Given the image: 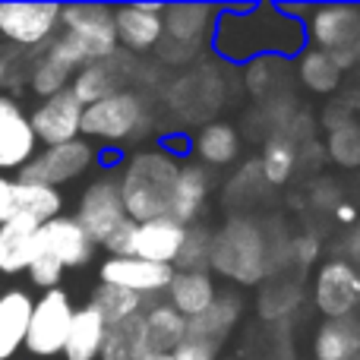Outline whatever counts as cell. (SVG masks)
Returning <instances> with one entry per match:
<instances>
[{"label":"cell","mask_w":360,"mask_h":360,"mask_svg":"<svg viewBox=\"0 0 360 360\" xmlns=\"http://www.w3.org/2000/svg\"><path fill=\"white\" fill-rule=\"evenodd\" d=\"M291 262V240L275 247L266 228L250 218H231L224 228L212 234V269L209 272L234 281V285H256Z\"/></svg>","instance_id":"obj_1"},{"label":"cell","mask_w":360,"mask_h":360,"mask_svg":"<svg viewBox=\"0 0 360 360\" xmlns=\"http://www.w3.org/2000/svg\"><path fill=\"white\" fill-rule=\"evenodd\" d=\"M180 174V162L171 158L165 149L136 152L120 171V199H124L127 218L136 224L155 221L171 212V196H174Z\"/></svg>","instance_id":"obj_2"},{"label":"cell","mask_w":360,"mask_h":360,"mask_svg":"<svg viewBox=\"0 0 360 360\" xmlns=\"http://www.w3.org/2000/svg\"><path fill=\"white\" fill-rule=\"evenodd\" d=\"M60 22H63V38L73 41V48L82 54V60L98 63L111 60L117 54V29H114V10L98 4H76V6H60Z\"/></svg>","instance_id":"obj_3"},{"label":"cell","mask_w":360,"mask_h":360,"mask_svg":"<svg viewBox=\"0 0 360 360\" xmlns=\"http://www.w3.org/2000/svg\"><path fill=\"white\" fill-rule=\"evenodd\" d=\"M146 120H149V111H146L143 95L120 89L82 111V133L105 139V143H120V139L136 136L146 127Z\"/></svg>","instance_id":"obj_4"},{"label":"cell","mask_w":360,"mask_h":360,"mask_svg":"<svg viewBox=\"0 0 360 360\" xmlns=\"http://www.w3.org/2000/svg\"><path fill=\"white\" fill-rule=\"evenodd\" d=\"M73 304H70L67 291L51 288L32 304L29 332H25V351L32 357H57L63 354L67 345V332L73 323Z\"/></svg>","instance_id":"obj_5"},{"label":"cell","mask_w":360,"mask_h":360,"mask_svg":"<svg viewBox=\"0 0 360 360\" xmlns=\"http://www.w3.org/2000/svg\"><path fill=\"white\" fill-rule=\"evenodd\" d=\"M313 304L326 319H348L360 310V272L348 259H329L313 281Z\"/></svg>","instance_id":"obj_6"},{"label":"cell","mask_w":360,"mask_h":360,"mask_svg":"<svg viewBox=\"0 0 360 360\" xmlns=\"http://www.w3.org/2000/svg\"><path fill=\"white\" fill-rule=\"evenodd\" d=\"M76 221H79L82 231L95 240V247H101V243L127 221V209H124V199H120L117 180L98 177L95 184H89L86 193H82V199H79Z\"/></svg>","instance_id":"obj_7"},{"label":"cell","mask_w":360,"mask_h":360,"mask_svg":"<svg viewBox=\"0 0 360 360\" xmlns=\"http://www.w3.org/2000/svg\"><path fill=\"white\" fill-rule=\"evenodd\" d=\"M304 32L310 38V48H319L326 54H342V51L360 48V6L332 4L316 6L310 19L304 22Z\"/></svg>","instance_id":"obj_8"},{"label":"cell","mask_w":360,"mask_h":360,"mask_svg":"<svg viewBox=\"0 0 360 360\" xmlns=\"http://www.w3.org/2000/svg\"><path fill=\"white\" fill-rule=\"evenodd\" d=\"M92 158H95L92 146L82 143V139H73V143H63V146H51V149L38 152V155L19 171V180L54 186L57 190V186L67 184V180L86 174Z\"/></svg>","instance_id":"obj_9"},{"label":"cell","mask_w":360,"mask_h":360,"mask_svg":"<svg viewBox=\"0 0 360 360\" xmlns=\"http://www.w3.org/2000/svg\"><path fill=\"white\" fill-rule=\"evenodd\" d=\"M101 285L124 288L139 297H158L168 291L171 278H174V266H158V262H146L136 256H108L101 262Z\"/></svg>","instance_id":"obj_10"},{"label":"cell","mask_w":360,"mask_h":360,"mask_svg":"<svg viewBox=\"0 0 360 360\" xmlns=\"http://www.w3.org/2000/svg\"><path fill=\"white\" fill-rule=\"evenodd\" d=\"M82 111H86V108L79 105V98H76L70 89H63V92L51 95V98H44L41 105L35 108L29 124H32V130H35V139H41L51 149V146L73 143V139L79 136Z\"/></svg>","instance_id":"obj_11"},{"label":"cell","mask_w":360,"mask_h":360,"mask_svg":"<svg viewBox=\"0 0 360 360\" xmlns=\"http://www.w3.org/2000/svg\"><path fill=\"white\" fill-rule=\"evenodd\" d=\"M162 19H165V38H162L165 51H180V57H193L209 38L215 10L205 4H177V6H165Z\"/></svg>","instance_id":"obj_12"},{"label":"cell","mask_w":360,"mask_h":360,"mask_svg":"<svg viewBox=\"0 0 360 360\" xmlns=\"http://www.w3.org/2000/svg\"><path fill=\"white\" fill-rule=\"evenodd\" d=\"M60 25L54 4H0V35L13 44H41Z\"/></svg>","instance_id":"obj_13"},{"label":"cell","mask_w":360,"mask_h":360,"mask_svg":"<svg viewBox=\"0 0 360 360\" xmlns=\"http://www.w3.org/2000/svg\"><path fill=\"white\" fill-rule=\"evenodd\" d=\"M165 6L162 4H127L114 10V29L117 44H124L133 54L155 51L165 38Z\"/></svg>","instance_id":"obj_14"},{"label":"cell","mask_w":360,"mask_h":360,"mask_svg":"<svg viewBox=\"0 0 360 360\" xmlns=\"http://www.w3.org/2000/svg\"><path fill=\"white\" fill-rule=\"evenodd\" d=\"M35 130L13 98L0 95V168L22 171L35 158Z\"/></svg>","instance_id":"obj_15"},{"label":"cell","mask_w":360,"mask_h":360,"mask_svg":"<svg viewBox=\"0 0 360 360\" xmlns=\"http://www.w3.org/2000/svg\"><path fill=\"white\" fill-rule=\"evenodd\" d=\"M184 240H186V228L180 221H174L171 215L155 218V221H143V224H136L133 256L146 262H158V266H174Z\"/></svg>","instance_id":"obj_16"},{"label":"cell","mask_w":360,"mask_h":360,"mask_svg":"<svg viewBox=\"0 0 360 360\" xmlns=\"http://www.w3.org/2000/svg\"><path fill=\"white\" fill-rule=\"evenodd\" d=\"M82 67H86L82 54L73 48V41H70V38L60 35L41 54V60L35 63V73H32V89H35V95H41V98H51V95L70 89L67 86L70 76H76Z\"/></svg>","instance_id":"obj_17"},{"label":"cell","mask_w":360,"mask_h":360,"mask_svg":"<svg viewBox=\"0 0 360 360\" xmlns=\"http://www.w3.org/2000/svg\"><path fill=\"white\" fill-rule=\"evenodd\" d=\"M41 250H48L51 256L63 262V269H79L92 259L95 240L82 231V224L76 218H51L48 224H41Z\"/></svg>","instance_id":"obj_18"},{"label":"cell","mask_w":360,"mask_h":360,"mask_svg":"<svg viewBox=\"0 0 360 360\" xmlns=\"http://www.w3.org/2000/svg\"><path fill=\"white\" fill-rule=\"evenodd\" d=\"M41 247V224L35 218H13L0 224V272H22Z\"/></svg>","instance_id":"obj_19"},{"label":"cell","mask_w":360,"mask_h":360,"mask_svg":"<svg viewBox=\"0 0 360 360\" xmlns=\"http://www.w3.org/2000/svg\"><path fill=\"white\" fill-rule=\"evenodd\" d=\"M168 304L184 319H196L218 300V288L212 272H174L168 285Z\"/></svg>","instance_id":"obj_20"},{"label":"cell","mask_w":360,"mask_h":360,"mask_svg":"<svg viewBox=\"0 0 360 360\" xmlns=\"http://www.w3.org/2000/svg\"><path fill=\"white\" fill-rule=\"evenodd\" d=\"M243 316V300L234 294H218V300L196 319H186V335L193 338H205V342L221 348L231 335H234L237 323Z\"/></svg>","instance_id":"obj_21"},{"label":"cell","mask_w":360,"mask_h":360,"mask_svg":"<svg viewBox=\"0 0 360 360\" xmlns=\"http://www.w3.org/2000/svg\"><path fill=\"white\" fill-rule=\"evenodd\" d=\"M32 304L35 300L22 288H10V291L0 294V360H10L25 345Z\"/></svg>","instance_id":"obj_22"},{"label":"cell","mask_w":360,"mask_h":360,"mask_svg":"<svg viewBox=\"0 0 360 360\" xmlns=\"http://www.w3.org/2000/svg\"><path fill=\"white\" fill-rule=\"evenodd\" d=\"M205 199H209V174H205V168L202 165H180L168 215L184 224V228H190V224H196V218L202 215Z\"/></svg>","instance_id":"obj_23"},{"label":"cell","mask_w":360,"mask_h":360,"mask_svg":"<svg viewBox=\"0 0 360 360\" xmlns=\"http://www.w3.org/2000/svg\"><path fill=\"white\" fill-rule=\"evenodd\" d=\"M316 360H360V316L326 319L313 335Z\"/></svg>","instance_id":"obj_24"},{"label":"cell","mask_w":360,"mask_h":360,"mask_svg":"<svg viewBox=\"0 0 360 360\" xmlns=\"http://www.w3.org/2000/svg\"><path fill=\"white\" fill-rule=\"evenodd\" d=\"M146 323V357L174 354V348L186 338V319L171 304H152L143 313Z\"/></svg>","instance_id":"obj_25"},{"label":"cell","mask_w":360,"mask_h":360,"mask_svg":"<svg viewBox=\"0 0 360 360\" xmlns=\"http://www.w3.org/2000/svg\"><path fill=\"white\" fill-rule=\"evenodd\" d=\"M108 323L92 310L82 307L73 313V323L67 332V345H63V357L67 360H98L101 345H105Z\"/></svg>","instance_id":"obj_26"},{"label":"cell","mask_w":360,"mask_h":360,"mask_svg":"<svg viewBox=\"0 0 360 360\" xmlns=\"http://www.w3.org/2000/svg\"><path fill=\"white\" fill-rule=\"evenodd\" d=\"M193 149L212 168H224V165H234L240 158V133L234 130V124H224V120H212L193 139Z\"/></svg>","instance_id":"obj_27"},{"label":"cell","mask_w":360,"mask_h":360,"mask_svg":"<svg viewBox=\"0 0 360 360\" xmlns=\"http://www.w3.org/2000/svg\"><path fill=\"white\" fill-rule=\"evenodd\" d=\"M259 171L266 177L269 186H281L294 177L297 171V162H300V152H297V139L291 133H275L262 143V152H259Z\"/></svg>","instance_id":"obj_28"},{"label":"cell","mask_w":360,"mask_h":360,"mask_svg":"<svg viewBox=\"0 0 360 360\" xmlns=\"http://www.w3.org/2000/svg\"><path fill=\"white\" fill-rule=\"evenodd\" d=\"M146 357V323L143 313L117 326H108L98 360H143Z\"/></svg>","instance_id":"obj_29"},{"label":"cell","mask_w":360,"mask_h":360,"mask_svg":"<svg viewBox=\"0 0 360 360\" xmlns=\"http://www.w3.org/2000/svg\"><path fill=\"white\" fill-rule=\"evenodd\" d=\"M297 79L313 95H332L342 86V70L332 60V54L319 48H304L297 57Z\"/></svg>","instance_id":"obj_30"},{"label":"cell","mask_w":360,"mask_h":360,"mask_svg":"<svg viewBox=\"0 0 360 360\" xmlns=\"http://www.w3.org/2000/svg\"><path fill=\"white\" fill-rule=\"evenodd\" d=\"M300 307V281L288 275L266 278V288L259 291V316L269 323H285Z\"/></svg>","instance_id":"obj_31"},{"label":"cell","mask_w":360,"mask_h":360,"mask_svg":"<svg viewBox=\"0 0 360 360\" xmlns=\"http://www.w3.org/2000/svg\"><path fill=\"white\" fill-rule=\"evenodd\" d=\"M70 92L79 98L82 108H89V105H95V101L108 98V95L120 92V89H117V70H114V57H111V60H98V63L82 67L79 73L73 76Z\"/></svg>","instance_id":"obj_32"},{"label":"cell","mask_w":360,"mask_h":360,"mask_svg":"<svg viewBox=\"0 0 360 360\" xmlns=\"http://www.w3.org/2000/svg\"><path fill=\"white\" fill-rule=\"evenodd\" d=\"M143 304L146 300L139 297V294H130V291L114 288V285H101V281L92 291V297H89V307H92L108 326H117L130 316H139V313H143Z\"/></svg>","instance_id":"obj_33"},{"label":"cell","mask_w":360,"mask_h":360,"mask_svg":"<svg viewBox=\"0 0 360 360\" xmlns=\"http://www.w3.org/2000/svg\"><path fill=\"white\" fill-rule=\"evenodd\" d=\"M212 269V231L202 224L186 228V240L180 247L174 272H209Z\"/></svg>","instance_id":"obj_34"},{"label":"cell","mask_w":360,"mask_h":360,"mask_svg":"<svg viewBox=\"0 0 360 360\" xmlns=\"http://www.w3.org/2000/svg\"><path fill=\"white\" fill-rule=\"evenodd\" d=\"M326 152L338 168H360V124L348 120V124L329 130L326 136Z\"/></svg>","instance_id":"obj_35"},{"label":"cell","mask_w":360,"mask_h":360,"mask_svg":"<svg viewBox=\"0 0 360 360\" xmlns=\"http://www.w3.org/2000/svg\"><path fill=\"white\" fill-rule=\"evenodd\" d=\"M29 275H32V281H35L38 288L51 291V288H57V285H60V278H63V262L57 259V256H51L48 250L38 247V256L32 259Z\"/></svg>","instance_id":"obj_36"},{"label":"cell","mask_w":360,"mask_h":360,"mask_svg":"<svg viewBox=\"0 0 360 360\" xmlns=\"http://www.w3.org/2000/svg\"><path fill=\"white\" fill-rule=\"evenodd\" d=\"M319 253H323L319 237L304 234V237H294V240H291V262L300 269V272L313 269V262H319Z\"/></svg>","instance_id":"obj_37"},{"label":"cell","mask_w":360,"mask_h":360,"mask_svg":"<svg viewBox=\"0 0 360 360\" xmlns=\"http://www.w3.org/2000/svg\"><path fill=\"white\" fill-rule=\"evenodd\" d=\"M221 354V348L218 345H212V342H205V338H193V335H186L184 342L174 348V360H221L218 357Z\"/></svg>","instance_id":"obj_38"},{"label":"cell","mask_w":360,"mask_h":360,"mask_svg":"<svg viewBox=\"0 0 360 360\" xmlns=\"http://www.w3.org/2000/svg\"><path fill=\"white\" fill-rule=\"evenodd\" d=\"M22 218V193H19V180L0 177V224Z\"/></svg>","instance_id":"obj_39"},{"label":"cell","mask_w":360,"mask_h":360,"mask_svg":"<svg viewBox=\"0 0 360 360\" xmlns=\"http://www.w3.org/2000/svg\"><path fill=\"white\" fill-rule=\"evenodd\" d=\"M133 237H136V221H133V218H127V221L120 224V228L114 231V234L108 237L101 247H105L111 256H133Z\"/></svg>","instance_id":"obj_40"},{"label":"cell","mask_w":360,"mask_h":360,"mask_svg":"<svg viewBox=\"0 0 360 360\" xmlns=\"http://www.w3.org/2000/svg\"><path fill=\"white\" fill-rule=\"evenodd\" d=\"M332 215H335V221H338V224H357L360 212H357V205H354V202H338L335 209H332Z\"/></svg>","instance_id":"obj_41"},{"label":"cell","mask_w":360,"mask_h":360,"mask_svg":"<svg viewBox=\"0 0 360 360\" xmlns=\"http://www.w3.org/2000/svg\"><path fill=\"white\" fill-rule=\"evenodd\" d=\"M351 256L360 259V228H354V234H351Z\"/></svg>","instance_id":"obj_42"},{"label":"cell","mask_w":360,"mask_h":360,"mask_svg":"<svg viewBox=\"0 0 360 360\" xmlns=\"http://www.w3.org/2000/svg\"><path fill=\"white\" fill-rule=\"evenodd\" d=\"M4 76H6V63H4V57H0V82H4Z\"/></svg>","instance_id":"obj_43"},{"label":"cell","mask_w":360,"mask_h":360,"mask_svg":"<svg viewBox=\"0 0 360 360\" xmlns=\"http://www.w3.org/2000/svg\"><path fill=\"white\" fill-rule=\"evenodd\" d=\"M143 360H174L171 354H158V357H143Z\"/></svg>","instance_id":"obj_44"},{"label":"cell","mask_w":360,"mask_h":360,"mask_svg":"<svg viewBox=\"0 0 360 360\" xmlns=\"http://www.w3.org/2000/svg\"><path fill=\"white\" fill-rule=\"evenodd\" d=\"M224 360H240V357H224Z\"/></svg>","instance_id":"obj_45"}]
</instances>
